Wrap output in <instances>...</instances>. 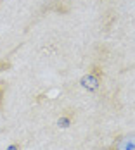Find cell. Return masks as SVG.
I'll return each instance as SVG.
<instances>
[{"label": "cell", "instance_id": "obj_3", "mask_svg": "<svg viewBox=\"0 0 135 150\" xmlns=\"http://www.w3.org/2000/svg\"><path fill=\"white\" fill-rule=\"evenodd\" d=\"M69 9L71 7H69V4H66V0H54V4L47 7V11H56L59 14H68Z\"/></svg>", "mask_w": 135, "mask_h": 150}, {"label": "cell", "instance_id": "obj_4", "mask_svg": "<svg viewBox=\"0 0 135 150\" xmlns=\"http://www.w3.org/2000/svg\"><path fill=\"white\" fill-rule=\"evenodd\" d=\"M5 91H7V83L0 81V112L4 110V100H5Z\"/></svg>", "mask_w": 135, "mask_h": 150}, {"label": "cell", "instance_id": "obj_2", "mask_svg": "<svg viewBox=\"0 0 135 150\" xmlns=\"http://www.w3.org/2000/svg\"><path fill=\"white\" fill-rule=\"evenodd\" d=\"M107 150H135V131L118 135Z\"/></svg>", "mask_w": 135, "mask_h": 150}, {"label": "cell", "instance_id": "obj_6", "mask_svg": "<svg viewBox=\"0 0 135 150\" xmlns=\"http://www.w3.org/2000/svg\"><path fill=\"white\" fill-rule=\"evenodd\" d=\"M57 122H59V126L66 128V126H69V124H71V116H62Z\"/></svg>", "mask_w": 135, "mask_h": 150}, {"label": "cell", "instance_id": "obj_5", "mask_svg": "<svg viewBox=\"0 0 135 150\" xmlns=\"http://www.w3.org/2000/svg\"><path fill=\"white\" fill-rule=\"evenodd\" d=\"M12 67V62L9 59H0V73H4V71H9Z\"/></svg>", "mask_w": 135, "mask_h": 150}, {"label": "cell", "instance_id": "obj_1", "mask_svg": "<svg viewBox=\"0 0 135 150\" xmlns=\"http://www.w3.org/2000/svg\"><path fill=\"white\" fill-rule=\"evenodd\" d=\"M102 78H104L102 67L99 64H94L89 69V73L85 76H81L80 85H81L83 90H87V91H97L99 86H101V83H102Z\"/></svg>", "mask_w": 135, "mask_h": 150}, {"label": "cell", "instance_id": "obj_7", "mask_svg": "<svg viewBox=\"0 0 135 150\" xmlns=\"http://www.w3.org/2000/svg\"><path fill=\"white\" fill-rule=\"evenodd\" d=\"M19 149H21V145H19V143H14V145H11L7 150H19Z\"/></svg>", "mask_w": 135, "mask_h": 150}]
</instances>
